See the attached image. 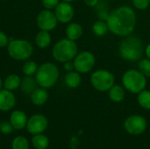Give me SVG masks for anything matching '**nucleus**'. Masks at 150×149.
<instances>
[{"mask_svg": "<svg viewBox=\"0 0 150 149\" xmlns=\"http://www.w3.org/2000/svg\"><path fill=\"white\" fill-rule=\"evenodd\" d=\"M37 86H39V85H38L35 78H33V76H25L21 80V83H20V86L19 87H20L21 90L25 94L31 95L38 88Z\"/></svg>", "mask_w": 150, "mask_h": 149, "instance_id": "16", "label": "nucleus"}, {"mask_svg": "<svg viewBox=\"0 0 150 149\" xmlns=\"http://www.w3.org/2000/svg\"><path fill=\"white\" fill-rule=\"evenodd\" d=\"M2 86H3V83H2V80H1V78H0V90H1V89H2Z\"/></svg>", "mask_w": 150, "mask_h": 149, "instance_id": "35", "label": "nucleus"}, {"mask_svg": "<svg viewBox=\"0 0 150 149\" xmlns=\"http://www.w3.org/2000/svg\"><path fill=\"white\" fill-rule=\"evenodd\" d=\"M84 3L91 7H93L95 5H97V4L98 3V0H84Z\"/></svg>", "mask_w": 150, "mask_h": 149, "instance_id": "33", "label": "nucleus"}, {"mask_svg": "<svg viewBox=\"0 0 150 149\" xmlns=\"http://www.w3.org/2000/svg\"><path fill=\"white\" fill-rule=\"evenodd\" d=\"M75 70L80 74H85L92 70L95 66L96 59L92 53L88 51H83L74 58Z\"/></svg>", "mask_w": 150, "mask_h": 149, "instance_id": "8", "label": "nucleus"}, {"mask_svg": "<svg viewBox=\"0 0 150 149\" xmlns=\"http://www.w3.org/2000/svg\"><path fill=\"white\" fill-rule=\"evenodd\" d=\"M83 34V27L78 23H70L66 28L67 38L71 40H76L81 38Z\"/></svg>", "mask_w": 150, "mask_h": 149, "instance_id": "17", "label": "nucleus"}, {"mask_svg": "<svg viewBox=\"0 0 150 149\" xmlns=\"http://www.w3.org/2000/svg\"><path fill=\"white\" fill-rule=\"evenodd\" d=\"M35 43L40 48H46L47 47H48L51 43V36L49 34V32L40 30L36 35Z\"/></svg>", "mask_w": 150, "mask_h": 149, "instance_id": "19", "label": "nucleus"}, {"mask_svg": "<svg viewBox=\"0 0 150 149\" xmlns=\"http://www.w3.org/2000/svg\"><path fill=\"white\" fill-rule=\"evenodd\" d=\"M122 83L129 92L133 94H138L145 90L147 79L140 70L129 69L124 73L122 76Z\"/></svg>", "mask_w": 150, "mask_h": 149, "instance_id": "5", "label": "nucleus"}, {"mask_svg": "<svg viewBox=\"0 0 150 149\" xmlns=\"http://www.w3.org/2000/svg\"><path fill=\"white\" fill-rule=\"evenodd\" d=\"M10 42V39L8 38V36L0 31V47H4L6 46H8Z\"/></svg>", "mask_w": 150, "mask_h": 149, "instance_id": "31", "label": "nucleus"}, {"mask_svg": "<svg viewBox=\"0 0 150 149\" xmlns=\"http://www.w3.org/2000/svg\"><path fill=\"white\" fill-rule=\"evenodd\" d=\"M48 99V93L45 88H37L31 94V101L34 105L40 106L43 105Z\"/></svg>", "mask_w": 150, "mask_h": 149, "instance_id": "15", "label": "nucleus"}, {"mask_svg": "<svg viewBox=\"0 0 150 149\" xmlns=\"http://www.w3.org/2000/svg\"><path fill=\"white\" fill-rule=\"evenodd\" d=\"M64 82L69 88L76 89L79 87L82 82L80 73L77 71H69L64 77Z\"/></svg>", "mask_w": 150, "mask_h": 149, "instance_id": "18", "label": "nucleus"}, {"mask_svg": "<svg viewBox=\"0 0 150 149\" xmlns=\"http://www.w3.org/2000/svg\"><path fill=\"white\" fill-rule=\"evenodd\" d=\"M59 78V70L55 64L45 62L41 64L35 74V79L40 87L49 89L53 87Z\"/></svg>", "mask_w": 150, "mask_h": 149, "instance_id": "3", "label": "nucleus"}, {"mask_svg": "<svg viewBox=\"0 0 150 149\" xmlns=\"http://www.w3.org/2000/svg\"><path fill=\"white\" fill-rule=\"evenodd\" d=\"M38 66L37 63L35 61H27L24 63L23 67H22V70L23 73L25 76H33V75L36 74L37 70H38Z\"/></svg>", "mask_w": 150, "mask_h": 149, "instance_id": "26", "label": "nucleus"}, {"mask_svg": "<svg viewBox=\"0 0 150 149\" xmlns=\"http://www.w3.org/2000/svg\"><path fill=\"white\" fill-rule=\"evenodd\" d=\"M32 144L35 149H47L49 146V140L42 133L35 134L32 138Z\"/></svg>", "mask_w": 150, "mask_h": 149, "instance_id": "21", "label": "nucleus"}, {"mask_svg": "<svg viewBox=\"0 0 150 149\" xmlns=\"http://www.w3.org/2000/svg\"><path fill=\"white\" fill-rule=\"evenodd\" d=\"M20 83H21V80L19 76L18 75L11 74L5 78L4 86V89L12 91V90H17L20 86Z\"/></svg>", "mask_w": 150, "mask_h": 149, "instance_id": "22", "label": "nucleus"}, {"mask_svg": "<svg viewBox=\"0 0 150 149\" xmlns=\"http://www.w3.org/2000/svg\"><path fill=\"white\" fill-rule=\"evenodd\" d=\"M48 126L47 119L42 114H34L28 119L26 129L29 133L35 135L42 133Z\"/></svg>", "mask_w": 150, "mask_h": 149, "instance_id": "11", "label": "nucleus"}, {"mask_svg": "<svg viewBox=\"0 0 150 149\" xmlns=\"http://www.w3.org/2000/svg\"><path fill=\"white\" fill-rule=\"evenodd\" d=\"M139 70L146 77H150V59H143L140 61Z\"/></svg>", "mask_w": 150, "mask_h": 149, "instance_id": "27", "label": "nucleus"}, {"mask_svg": "<svg viewBox=\"0 0 150 149\" xmlns=\"http://www.w3.org/2000/svg\"><path fill=\"white\" fill-rule=\"evenodd\" d=\"M12 149H29V142L24 136H17L11 142Z\"/></svg>", "mask_w": 150, "mask_h": 149, "instance_id": "25", "label": "nucleus"}, {"mask_svg": "<svg viewBox=\"0 0 150 149\" xmlns=\"http://www.w3.org/2000/svg\"><path fill=\"white\" fill-rule=\"evenodd\" d=\"M62 1H64V2H68V3H70V2H72V1H74V0H62Z\"/></svg>", "mask_w": 150, "mask_h": 149, "instance_id": "36", "label": "nucleus"}, {"mask_svg": "<svg viewBox=\"0 0 150 149\" xmlns=\"http://www.w3.org/2000/svg\"><path fill=\"white\" fill-rule=\"evenodd\" d=\"M64 69L68 72L69 71H73L75 69V66H74V62L71 61H66L64 62Z\"/></svg>", "mask_w": 150, "mask_h": 149, "instance_id": "32", "label": "nucleus"}, {"mask_svg": "<svg viewBox=\"0 0 150 149\" xmlns=\"http://www.w3.org/2000/svg\"><path fill=\"white\" fill-rule=\"evenodd\" d=\"M16 104L15 95L6 89L0 90V111L8 112L11 111Z\"/></svg>", "mask_w": 150, "mask_h": 149, "instance_id": "13", "label": "nucleus"}, {"mask_svg": "<svg viewBox=\"0 0 150 149\" xmlns=\"http://www.w3.org/2000/svg\"><path fill=\"white\" fill-rule=\"evenodd\" d=\"M13 127L11 124L7 121H2L0 122V132L4 134H10L13 131Z\"/></svg>", "mask_w": 150, "mask_h": 149, "instance_id": "28", "label": "nucleus"}, {"mask_svg": "<svg viewBox=\"0 0 150 149\" xmlns=\"http://www.w3.org/2000/svg\"><path fill=\"white\" fill-rule=\"evenodd\" d=\"M108 29L118 36H129L136 25V15L129 6H120L112 11L107 18Z\"/></svg>", "mask_w": 150, "mask_h": 149, "instance_id": "1", "label": "nucleus"}, {"mask_svg": "<svg viewBox=\"0 0 150 149\" xmlns=\"http://www.w3.org/2000/svg\"><path fill=\"white\" fill-rule=\"evenodd\" d=\"M58 20L55 17L54 12L51 10H43L37 16V25L40 30L44 31H52L57 25Z\"/></svg>", "mask_w": 150, "mask_h": 149, "instance_id": "10", "label": "nucleus"}, {"mask_svg": "<svg viewBox=\"0 0 150 149\" xmlns=\"http://www.w3.org/2000/svg\"><path fill=\"white\" fill-rule=\"evenodd\" d=\"M145 53H146V55L148 56V58L150 59V44L149 45H148V47H146V49H145Z\"/></svg>", "mask_w": 150, "mask_h": 149, "instance_id": "34", "label": "nucleus"}, {"mask_svg": "<svg viewBox=\"0 0 150 149\" xmlns=\"http://www.w3.org/2000/svg\"><path fill=\"white\" fill-rule=\"evenodd\" d=\"M149 4H150V0H149Z\"/></svg>", "mask_w": 150, "mask_h": 149, "instance_id": "37", "label": "nucleus"}, {"mask_svg": "<svg viewBox=\"0 0 150 149\" xmlns=\"http://www.w3.org/2000/svg\"><path fill=\"white\" fill-rule=\"evenodd\" d=\"M138 103L139 105L146 110H150V90H143L138 93Z\"/></svg>", "mask_w": 150, "mask_h": 149, "instance_id": "24", "label": "nucleus"}, {"mask_svg": "<svg viewBox=\"0 0 150 149\" xmlns=\"http://www.w3.org/2000/svg\"><path fill=\"white\" fill-rule=\"evenodd\" d=\"M42 5L47 10L55 9L56 6L60 4V0H42Z\"/></svg>", "mask_w": 150, "mask_h": 149, "instance_id": "29", "label": "nucleus"}, {"mask_svg": "<svg viewBox=\"0 0 150 149\" xmlns=\"http://www.w3.org/2000/svg\"><path fill=\"white\" fill-rule=\"evenodd\" d=\"M7 50L13 60L25 61L32 56L33 47L25 40H11L7 46Z\"/></svg>", "mask_w": 150, "mask_h": 149, "instance_id": "6", "label": "nucleus"}, {"mask_svg": "<svg viewBox=\"0 0 150 149\" xmlns=\"http://www.w3.org/2000/svg\"><path fill=\"white\" fill-rule=\"evenodd\" d=\"M91 83L94 89L98 91H108L115 83V76L110 71L99 69L95 71L91 76Z\"/></svg>", "mask_w": 150, "mask_h": 149, "instance_id": "7", "label": "nucleus"}, {"mask_svg": "<svg viewBox=\"0 0 150 149\" xmlns=\"http://www.w3.org/2000/svg\"><path fill=\"white\" fill-rule=\"evenodd\" d=\"M147 120L141 115H131L124 123L125 130L132 135H140L147 129Z\"/></svg>", "mask_w": 150, "mask_h": 149, "instance_id": "9", "label": "nucleus"}, {"mask_svg": "<svg viewBox=\"0 0 150 149\" xmlns=\"http://www.w3.org/2000/svg\"><path fill=\"white\" fill-rule=\"evenodd\" d=\"M120 54L122 59L130 61L140 60L143 55V45L142 40L134 36H127L120 44Z\"/></svg>", "mask_w": 150, "mask_h": 149, "instance_id": "2", "label": "nucleus"}, {"mask_svg": "<svg viewBox=\"0 0 150 149\" xmlns=\"http://www.w3.org/2000/svg\"><path fill=\"white\" fill-rule=\"evenodd\" d=\"M125 90L118 84H114L110 90H109V97L112 101L115 103L121 102L125 98Z\"/></svg>", "mask_w": 150, "mask_h": 149, "instance_id": "20", "label": "nucleus"}, {"mask_svg": "<svg viewBox=\"0 0 150 149\" xmlns=\"http://www.w3.org/2000/svg\"><path fill=\"white\" fill-rule=\"evenodd\" d=\"M28 119L26 114L22 111H13L10 117V123L15 130H22L26 127Z\"/></svg>", "mask_w": 150, "mask_h": 149, "instance_id": "14", "label": "nucleus"}, {"mask_svg": "<svg viewBox=\"0 0 150 149\" xmlns=\"http://www.w3.org/2000/svg\"><path fill=\"white\" fill-rule=\"evenodd\" d=\"M108 25L107 23L103 21V20H98L96 21L93 25H92V31L93 32L99 37H102L104 35L106 34V32H108Z\"/></svg>", "mask_w": 150, "mask_h": 149, "instance_id": "23", "label": "nucleus"}, {"mask_svg": "<svg viewBox=\"0 0 150 149\" xmlns=\"http://www.w3.org/2000/svg\"><path fill=\"white\" fill-rule=\"evenodd\" d=\"M52 54L54 60L59 62L72 61L77 54V46L74 40L62 39L55 43L53 47Z\"/></svg>", "mask_w": 150, "mask_h": 149, "instance_id": "4", "label": "nucleus"}, {"mask_svg": "<svg viewBox=\"0 0 150 149\" xmlns=\"http://www.w3.org/2000/svg\"><path fill=\"white\" fill-rule=\"evenodd\" d=\"M74 9L72 5L68 2H62L60 3L56 8L54 9V14L58 20L62 24H67L70 22L74 17Z\"/></svg>", "mask_w": 150, "mask_h": 149, "instance_id": "12", "label": "nucleus"}, {"mask_svg": "<svg viewBox=\"0 0 150 149\" xmlns=\"http://www.w3.org/2000/svg\"><path fill=\"white\" fill-rule=\"evenodd\" d=\"M134 7L138 10H146L149 5V0H133Z\"/></svg>", "mask_w": 150, "mask_h": 149, "instance_id": "30", "label": "nucleus"}]
</instances>
